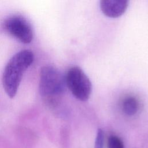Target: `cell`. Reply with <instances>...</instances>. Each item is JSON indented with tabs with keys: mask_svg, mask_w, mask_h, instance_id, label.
Listing matches in <instances>:
<instances>
[{
	"mask_svg": "<svg viewBox=\"0 0 148 148\" xmlns=\"http://www.w3.org/2000/svg\"><path fill=\"white\" fill-rule=\"evenodd\" d=\"M65 87V77L57 68L53 66H45L41 69L39 91L48 102L54 103L57 97L64 92Z\"/></svg>",
	"mask_w": 148,
	"mask_h": 148,
	"instance_id": "cell-2",
	"label": "cell"
},
{
	"mask_svg": "<svg viewBox=\"0 0 148 148\" xmlns=\"http://www.w3.org/2000/svg\"><path fill=\"white\" fill-rule=\"evenodd\" d=\"M34 61V54L23 50L14 54L6 64L2 75V84L10 98L15 97L24 72Z\"/></svg>",
	"mask_w": 148,
	"mask_h": 148,
	"instance_id": "cell-1",
	"label": "cell"
},
{
	"mask_svg": "<svg viewBox=\"0 0 148 148\" xmlns=\"http://www.w3.org/2000/svg\"><path fill=\"white\" fill-rule=\"evenodd\" d=\"M139 102L134 97H128L123 102V110L128 116H132L136 113L139 109Z\"/></svg>",
	"mask_w": 148,
	"mask_h": 148,
	"instance_id": "cell-6",
	"label": "cell"
},
{
	"mask_svg": "<svg viewBox=\"0 0 148 148\" xmlns=\"http://www.w3.org/2000/svg\"><path fill=\"white\" fill-rule=\"evenodd\" d=\"M3 28L10 35L23 43H29L33 39V31L29 23L21 16H12L3 23Z\"/></svg>",
	"mask_w": 148,
	"mask_h": 148,
	"instance_id": "cell-4",
	"label": "cell"
},
{
	"mask_svg": "<svg viewBox=\"0 0 148 148\" xmlns=\"http://www.w3.org/2000/svg\"><path fill=\"white\" fill-rule=\"evenodd\" d=\"M128 5V1L126 0H102L100 3L103 13L112 18L121 16L125 12Z\"/></svg>",
	"mask_w": 148,
	"mask_h": 148,
	"instance_id": "cell-5",
	"label": "cell"
},
{
	"mask_svg": "<svg viewBox=\"0 0 148 148\" xmlns=\"http://www.w3.org/2000/svg\"><path fill=\"white\" fill-rule=\"evenodd\" d=\"M104 135L103 132L101 129H98L95 138L94 148H103Z\"/></svg>",
	"mask_w": 148,
	"mask_h": 148,
	"instance_id": "cell-8",
	"label": "cell"
},
{
	"mask_svg": "<svg viewBox=\"0 0 148 148\" xmlns=\"http://www.w3.org/2000/svg\"><path fill=\"white\" fill-rule=\"evenodd\" d=\"M108 148H124L121 139L116 135H110L107 141Z\"/></svg>",
	"mask_w": 148,
	"mask_h": 148,
	"instance_id": "cell-7",
	"label": "cell"
},
{
	"mask_svg": "<svg viewBox=\"0 0 148 148\" xmlns=\"http://www.w3.org/2000/svg\"><path fill=\"white\" fill-rule=\"evenodd\" d=\"M65 77L66 86L77 99L85 101L89 98L91 83L82 69L77 66L70 68Z\"/></svg>",
	"mask_w": 148,
	"mask_h": 148,
	"instance_id": "cell-3",
	"label": "cell"
}]
</instances>
